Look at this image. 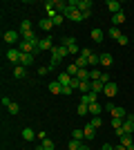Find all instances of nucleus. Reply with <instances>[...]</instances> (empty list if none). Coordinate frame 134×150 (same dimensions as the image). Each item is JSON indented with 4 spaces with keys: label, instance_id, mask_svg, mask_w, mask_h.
I'll return each instance as SVG.
<instances>
[{
    "label": "nucleus",
    "instance_id": "f03ea898",
    "mask_svg": "<svg viewBox=\"0 0 134 150\" xmlns=\"http://www.w3.org/2000/svg\"><path fill=\"white\" fill-rule=\"evenodd\" d=\"M60 43L67 47V52H69L72 56H76V54H81V50H78V43H76V38H72V36H67V38H63Z\"/></svg>",
    "mask_w": 134,
    "mask_h": 150
},
{
    "label": "nucleus",
    "instance_id": "49530a36",
    "mask_svg": "<svg viewBox=\"0 0 134 150\" xmlns=\"http://www.w3.org/2000/svg\"><path fill=\"white\" fill-rule=\"evenodd\" d=\"M81 150H89V146H87V141H85V144H83V148H81Z\"/></svg>",
    "mask_w": 134,
    "mask_h": 150
},
{
    "label": "nucleus",
    "instance_id": "20e7f679",
    "mask_svg": "<svg viewBox=\"0 0 134 150\" xmlns=\"http://www.w3.org/2000/svg\"><path fill=\"white\" fill-rule=\"evenodd\" d=\"M107 110H109V114H112V119H125V117H128V112H125L121 105H112V101L107 103Z\"/></svg>",
    "mask_w": 134,
    "mask_h": 150
},
{
    "label": "nucleus",
    "instance_id": "4c0bfd02",
    "mask_svg": "<svg viewBox=\"0 0 134 150\" xmlns=\"http://www.w3.org/2000/svg\"><path fill=\"white\" fill-rule=\"evenodd\" d=\"M78 114H89V108L85 103H78Z\"/></svg>",
    "mask_w": 134,
    "mask_h": 150
},
{
    "label": "nucleus",
    "instance_id": "2eb2a0df",
    "mask_svg": "<svg viewBox=\"0 0 134 150\" xmlns=\"http://www.w3.org/2000/svg\"><path fill=\"white\" fill-rule=\"evenodd\" d=\"M121 146H125L128 150H134V141H132V134H123V137H121Z\"/></svg>",
    "mask_w": 134,
    "mask_h": 150
},
{
    "label": "nucleus",
    "instance_id": "c03bdc74",
    "mask_svg": "<svg viewBox=\"0 0 134 150\" xmlns=\"http://www.w3.org/2000/svg\"><path fill=\"white\" fill-rule=\"evenodd\" d=\"M101 150H114V146H109V144H105V146H103Z\"/></svg>",
    "mask_w": 134,
    "mask_h": 150
},
{
    "label": "nucleus",
    "instance_id": "2f4dec72",
    "mask_svg": "<svg viewBox=\"0 0 134 150\" xmlns=\"http://www.w3.org/2000/svg\"><path fill=\"white\" fill-rule=\"evenodd\" d=\"M72 139H76V141H85V132L83 130H74V132H72Z\"/></svg>",
    "mask_w": 134,
    "mask_h": 150
},
{
    "label": "nucleus",
    "instance_id": "bb28decb",
    "mask_svg": "<svg viewBox=\"0 0 134 150\" xmlns=\"http://www.w3.org/2000/svg\"><path fill=\"white\" fill-rule=\"evenodd\" d=\"M51 27H54L51 18H43V20H40V29H45V31H51Z\"/></svg>",
    "mask_w": 134,
    "mask_h": 150
},
{
    "label": "nucleus",
    "instance_id": "473e14b6",
    "mask_svg": "<svg viewBox=\"0 0 134 150\" xmlns=\"http://www.w3.org/2000/svg\"><path fill=\"white\" fill-rule=\"evenodd\" d=\"M63 20H65V16H63V13H54V16H51V23H54V25H60Z\"/></svg>",
    "mask_w": 134,
    "mask_h": 150
},
{
    "label": "nucleus",
    "instance_id": "c756f323",
    "mask_svg": "<svg viewBox=\"0 0 134 150\" xmlns=\"http://www.w3.org/2000/svg\"><path fill=\"white\" fill-rule=\"evenodd\" d=\"M83 144H85V141H76V139H72L67 150H81V148H83Z\"/></svg>",
    "mask_w": 134,
    "mask_h": 150
},
{
    "label": "nucleus",
    "instance_id": "0eeeda50",
    "mask_svg": "<svg viewBox=\"0 0 134 150\" xmlns=\"http://www.w3.org/2000/svg\"><path fill=\"white\" fill-rule=\"evenodd\" d=\"M134 132V114H128L123 121V134H132Z\"/></svg>",
    "mask_w": 134,
    "mask_h": 150
},
{
    "label": "nucleus",
    "instance_id": "1a4fd4ad",
    "mask_svg": "<svg viewBox=\"0 0 134 150\" xmlns=\"http://www.w3.org/2000/svg\"><path fill=\"white\" fill-rule=\"evenodd\" d=\"M107 9H109V13L114 16V13H121L123 11V5L119 2V0H107Z\"/></svg>",
    "mask_w": 134,
    "mask_h": 150
},
{
    "label": "nucleus",
    "instance_id": "f704fd0d",
    "mask_svg": "<svg viewBox=\"0 0 134 150\" xmlns=\"http://www.w3.org/2000/svg\"><path fill=\"white\" fill-rule=\"evenodd\" d=\"M67 74H69V76H74V79H76V74H78V67H76V65H74V63H72L69 67H67Z\"/></svg>",
    "mask_w": 134,
    "mask_h": 150
},
{
    "label": "nucleus",
    "instance_id": "412c9836",
    "mask_svg": "<svg viewBox=\"0 0 134 150\" xmlns=\"http://www.w3.org/2000/svg\"><path fill=\"white\" fill-rule=\"evenodd\" d=\"M13 76H16V79H25V76H27V69L22 67V65H16V67H13Z\"/></svg>",
    "mask_w": 134,
    "mask_h": 150
},
{
    "label": "nucleus",
    "instance_id": "9b49d317",
    "mask_svg": "<svg viewBox=\"0 0 134 150\" xmlns=\"http://www.w3.org/2000/svg\"><path fill=\"white\" fill-rule=\"evenodd\" d=\"M32 63H34V54H22V52H20V63H18V65H22V67H29Z\"/></svg>",
    "mask_w": 134,
    "mask_h": 150
},
{
    "label": "nucleus",
    "instance_id": "dca6fc26",
    "mask_svg": "<svg viewBox=\"0 0 134 150\" xmlns=\"http://www.w3.org/2000/svg\"><path fill=\"white\" fill-rule=\"evenodd\" d=\"M96 96H98V94H94V92H87V94H83V96H81V103L89 105V103H94V101H96Z\"/></svg>",
    "mask_w": 134,
    "mask_h": 150
},
{
    "label": "nucleus",
    "instance_id": "393cba45",
    "mask_svg": "<svg viewBox=\"0 0 134 150\" xmlns=\"http://www.w3.org/2000/svg\"><path fill=\"white\" fill-rule=\"evenodd\" d=\"M22 139H25V141H32V139H36V132H34L32 128H25V130H22Z\"/></svg>",
    "mask_w": 134,
    "mask_h": 150
},
{
    "label": "nucleus",
    "instance_id": "b1692460",
    "mask_svg": "<svg viewBox=\"0 0 134 150\" xmlns=\"http://www.w3.org/2000/svg\"><path fill=\"white\" fill-rule=\"evenodd\" d=\"M74 65H76L78 69H85V67H89L87 58H85V56H81V54H78V58H76V63H74Z\"/></svg>",
    "mask_w": 134,
    "mask_h": 150
},
{
    "label": "nucleus",
    "instance_id": "f3484780",
    "mask_svg": "<svg viewBox=\"0 0 134 150\" xmlns=\"http://www.w3.org/2000/svg\"><path fill=\"white\" fill-rule=\"evenodd\" d=\"M89 114H94V117H98V114H101L103 112V105H101V103H96V101H94V103H89Z\"/></svg>",
    "mask_w": 134,
    "mask_h": 150
},
{
    "label": "nucleus",
    "instance_id": "37998d69",
    "mask_svg": "<svg viewBox=\"0 0 134 150\" xmlns=\"http://www.w3.org/2000/svg\"><path fill=\"white\" fill-rule=\"evenodd\" d=\"M56 65H58V61H56V58H51V61H49V65H47V67H49V69H54V67H56Z\"/></svg>",
    "mask_w": 134,
    "mask_h": 150
},
{
    "label": "nucleus",
    "instance_id": "a19ab883",
    "mask_svg": "<svg viewBox=\"0 0 134 150\" xmlns=\"http://www.w3.org/2000/svg\"><path fill=\"white\" fill-rule=\"evenodd\" d=\"M36 137H38L40 141H45V139H49V137H47V132H36Z\"/></svg>",
    "mask_w": 134,
    "mask_h": 150
},
{
    "label": "nucleus",
    "instance_id": "6e6552de",
    "mask_svg": "<svg viewBox=\"0 0 134 150\" xmlns=\"http://www.w3.org/2000/svg\"><path fill=\"white\" fill-rule=\"evenodd\" d=\"M7 61L13 63V65H18V63H20V50H18V47H13V50L7 52Z\"/></svg>",
    "mask_w": 134,
    "mask_h": 150
},
{
    "label": "nucleus",
    "instance_id": "423d86ee",
    "mask_svg": "<svg viewBox=\"0 0 134 150\" xmlns=\"http://www.w3.org/2000/svg\"><path fill=\"white\" fill-rule=\"evenodd\" d=\"M76 9H78V11H81V13H83L85 18H87L89 13H92V2H89V0H78Z\"/></svg>",
    "mask_w": 134,
    "mask_h": 150
},
{
    "label": "nucleus",
    "instance_id": "aec40b11",
    "mask_svg": "<svg viewBox=\"0 0 134 150\" xmlns=\"http://www.w3.org/2000/svg\"><path fill=\"white\" fill-rule=\"evenodd\" d=\"M101 76H103V72L98 67H92V69H89V81H101Z\"/></svg>",
    "mask_w": 134,
    "mask_h": 150
},
{
    "label": "nucleus",
    "instance_id": "7ed1b4c3",
    "mask_svg": "<svg viewBox=\"0 0 134 150\" xmlns=\"http://www.w3.org/2000/svg\"><path fill=\"white\" fill-rule=\"evenodd\" d=\"M65 18H69V20H74V23H78V20H83L85 16L78 9H74V7H69V2H67V9H65V13H63Z\"/></svg>",
    "mask_w": 134,
    "mask_h": 150
},
{
    "label": "nucleus",
    "instance_id": "f257e3e1",
    "mask_svg": "<svg viewBox=\"0 0 134 150\" xmlns=\"http://www.w3.org/2000/svg\"><path fill=\"white\" fill-rule=\"evenodd\" d=\"M49 52H51V58H56V61H60V58H65V56H69V52H67V47H65L63 43L54 45Z\"/></svg>",
    "mask_w": 134,
    "mask_h": 150
},
{
    "label": "nucleus",
    "instance_id": "a211bd4d",
    "mask_svg": "<svg viewBox=\"0 0 134 150\" xmlns=\"http://www.w3.org/2000/svg\"><path fill=\"white\" fill-rule=\"evenodd\" d=\"M94 130H96V128H94L92 123H87V125L83 128V132H85V141H89V139H94V134H96Z\"/></svg>",
    "mask_w": 134,
    "mask_h": 150
},
{
    "label": "nucleus",
    "instance_id": "a18cd8bd",
    "mask_svg": "<svg viewBox=\"0 0 134 150\" xmlns=\"http://www.w3.org/2000/svg\"><path fill=\"white\" fill-rule=\"evenodd\" d=\"M114 150H128V148H125V146H121V144H119V146H114Z\"/></svg>",
    "mask_w": 134,
    "mask_h": 150
},
{
    "label": "nucleus",
    "instance_id": "4468645a",
    "mask_svg": "<svg viewBox=\"0 0 134 150\" xmlns=\"http://www.w3.org/2000/svg\"><path fill=\"white\" fill-rule=\"evenodd\" d=\"M116 92H119L116 83H107V85H105V90H103V94H105V96H116Z\"/></svg>",
    "mask_w": 134,
    "mask_h": 150
},
{
    "label": "nucleus",
    "instance_id": "4be33fe9",
    "mask_svg": "<svg viewBox=\"0 0 134 150\" xmlns=\"http://www.w3.org/2000/svg\"><path fill=\"white\" fill-rule=\"evenodd\" d=\"M123 20H125V13H114L112 16V27H116V25H123Z\"/></svg>",
    "mask_w": 134,
    "mask_h": 150
},
{
    "label": "nucleus",
    "instance_id": "a878e982",
    "mask_svg": "<svg viewBox=\"0 0 134 150\" xmlns=\"http://www.w3.org/2000/svg\"><path fill=\"white\" fill-rule=\"evenodd\" d=\"M103 90H105V85H103L101 81H92V92L94 94H101Z\"/></svg>",
    "mask_w": 134,
    "mask_h": 150
},
{
    "label": "nucleus",
    "instance_id": "79ce46f5",
    "mask_svg": "<svg viewBox=\"0 0 134 150\" xmlns=\"http://www.w3.org/2000/svg\"><path fill=\"white\" fill-rule=\"evenodd\" d=\"M47 72H49V67H47V65H43V67L38 69V74H40V76H45V74H47Z\"/></svg>",
    "mask_w": 134,
    "mask_h": 150
},
{
    "label": "nucleus",
    "instance_id": "c9c22d12",
    "mask_svg": "<svg viewBox=\"0 0 134 150\" xmlns=\"http://www.w3.org/2000/svg\"><path fill=\"white\" fill-rule=\"evenodd\" d=\"M89 123L94 125V128H101V125H103V119H101V117H92V121H89Z\"/></svg>",
    "mask_w": 134,
    "mask_h": 150
},
{
    "label": "nucleus",
    "instance_id": "6ab92c4d",
    "mask_svg": "<svg viewBox=\"0 0 134 150\" xmlns=\"http://www.w3.org/2000/svg\"><path fill=\"white\" fill-rule=\"evenodd\" d=\"M103 36H105V34H103V29H98V27H94V29H92V40H94V43H101Z\"/></svg>",
    "mask_w": 134,
    "mask_h": 150
},
{
    "label": "nucleus",
    "instance_id": "e433bc0d",
    "mask_svg": "<svg viewBox=\"0 0 134 150\" xmlns=\"http://www.w3.org/2000/svg\"><path fill=\"white\" fill-rule=\"evenodd\" d=\"M9 112H11V114H18V112H20V105L11 101V105H9Z\"/></svg>",
    "mask_w": 134,
    "mask_h": 150
},
{
    "label": "nucleus",
    "instance_id": "f8f14e48",
    "mask_svg": "<svg viewBox=\"0 0 134 150\" xmlns=\"http://www.w3.org/2000/svg\"><path fill=\"white\" fill-rule=\"evenodd\" d=\"M63 90H65L63 83H58V81H51L49 83V92L51 94H63Z\"/></svg>",
    "mask_w": 134,
    "mask_h": 150
},
{
    "label": "nucleus",
    "instance_id": "9d476101",
    "mask_svg": "<svg viewBox=\"0 0 134 150\" xmlns=\"http://www.w3.org/2000/svg\"><path fill=\"white\" fill-rule=\"evenodd\" d=\"M5 43H20V31H5Z\"/></svg>",
    "mask_w": 134,
    "mask_h": 150
},
{
    "label": "nucleus",
    "instance_id": "58836bf2",
    "mask_svg": "<svg viewBox=\"0 0 134 150\" xmlns=\"http://www.w3.org/2000/svg\"><path fill=\"white\" fill-rule=\"evenodd\" d=\"M128 40H130V38L125 36V34H121V38H119V45H128Z\"/></svg>",
    "mask_w": 134,
    "mask_h": 150
},
{
    "label": "nucleus",
    "instance_id": "ea45409f",
    "mask_svg": "<svg viewBox=\"0 0 134 150\" xmlns=\"http://www.w3.org/2000/svg\"><path fill=\"white\" fill-rule=\"evenodd\" d=\"M2 105L9 108V105H11V99H9V96H2Z\"/></svg>",
    "mask_w": 134,
    "mask_h": 150
},
{
    "label": "nucleus",
    "instance_id": "c85d7f7f",
    "mask_svg": "<svg viewBox=\"0 0 134 150\" xmlns=\"http://www.w3.org/2000/svg\"><path fill=\"white\" fill-rule=\"evenodd\" d=\"M40 146H43V150H54V148H56V144H54L51 139H45V141H40Z\"/></svg>",
    "mask_w": 134,
    "mask_h": 150
},
{
    "label": "nucleus",
    "instance_id": "5701e85b",
    "mask_svg": "<svg viewBox=\"0 0 134 150\" xmlns=\"http://www.w3.org/2000/svg\"><path fill=\"white\" fill-rule=\"evenodd\" d=\"M114 63V58H112V54H101V65L103 67H109Z\"/></svg>",
    "mask_w": 134,
    "mask_h": 150
},
{
    "label": "nucleus",
    "instance_id": "7c9ffc66",
    "mask_svg": "<svg viewBox=\"0 0 134 150\" xmlns=\"http://www.w3.org/2000/svg\"><path fill=\"white\" fill-rule=\"evenodd\" d=\"M109 38L119 40V38H121V29H119V27H109Z\"/></svg>",
    "mask_w": 134,
    "mask_h": 150
},
{
    "label": "nucleus",
    "instance_id": "ddd939ff",
    "mask_svg": "<svg viewBox=\"0 0 134 150\" xmlns=\"http://www.w3.org/2000/svg\"><path fill=\"white\" fill-rule=\"evenodd\" d=\"M72 81H74V76H69L67 72H63V74H58V83H63L65 88H67V85L72 88Z\"/></svg>",
    "mask_w": 134,
    "mask_h": 150
},
{
    "label": "nucleus",
    "instance_id": "72a5a7b5",
    "mask_svg": "<svg viewBox=\"0 0 134 150\" xmlns=\"http://www.w3.org/2000/svg\"><path fill=\"white\" fill-rule=\"evenodd\" d=\"M22 31H32V23L29 20H22V25H20V34Z\"/></svg>",
    "mask_w": 134,
    "mask_h": 150
},
{
    "label": "nucleus",
    "instance_id": "cd10ccee",
    "mask_svg": "<svg viewBox=\"0 0 134 150\" xmlns=\"http://www.w3.org/2000/svg\"><path fill=\"white\" fill-rule=\"evenodd\" d=\"M76 79H78V81H89V69L87 67H85V69H78Z\"/></svg>",
    "mask_w": 134,
    "mask_h": 150
},
{
    "label": "nucleus",
    "instance_id": "39448f33",
    "mask_svg": "<svg viewBox=\"0 0 134 150\" xmlns=\"http://www.w3.org/2000/svg\"><path fill=\"white\" fill-rule=\"evenodd\" d=\"M51 47H54V40H51V36L38 38V43H36V52H45V50H51Z\"/></svg>",
    "mask_w": 134,
    "mask_h": 150
}]
</instances>
